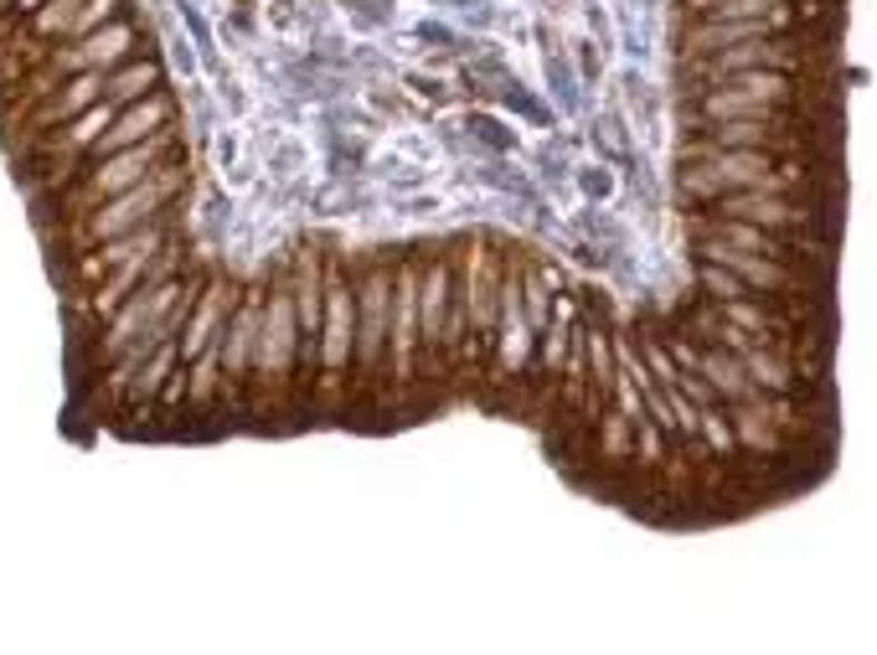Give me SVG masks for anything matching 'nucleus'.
<instances>
[{"label": "nucleus", "mask_w": 877, "mask_h": 655, "mask_svg": "<svg viewBox=\"0 0 877 655\" xmlns=\"http://www.w3.org/2000/svg\"><path fill=\"white\" fill-rule=\"evenodd\" d=\"M233 160H238V129H223V135H217V166L233 171Z\"/></svg>", "instance_id": "393cba45"}, {"label": "nucleus", "mask_w": 877, "mask_h": 655, "mask_svg": "<svg viewBox=\"0 0 877 655\" xmlns=\"http://www.w3.org/2000/svg\"><path fill=\"white\" fill-rule=\"evenodd\" d=\"M538 42H542V72H548V93L558 99V109L563 115H579V103H583V88H579V78H573V62H568V47H563V37L542 21L538 27Z\"/></svg>", "instance_id": "6e6552de"}, {"label": "nucleus", "mask_w": 877, "mask_h": 655, "mask_svg": "<svg viewBox=\"0 0 877 655\" xmlns=\"http://www.w3.org/2000/svg\"><path fill=\"white\" fill-rule=\"evenodd\" d=\"M170 115H176V93H150V99L135 103L129 115L109 119V129L99 135V150L114 156V150H125V145H140L145 135H156L160 125H170Z\"/></svg>", "instance_id": "423d86ee"}, {"label": "nucleus", "mask_w": 877, "mask_h": 655, "mask_svg": "<svg viewBox=\"0 0 877 655\" xmlns=\"http://www.w3.org/2000/svg\"><path fill=\"white\" fill-rule=\"evenodd\" d=\"M176 6V16H181V27L191 31V47H197V58L207 62L213 72H223V52H217V42H213V27L201 21V11L191 6V0H170Z\"/></svg>", "instance_id": "f3484780"}, {"label": "nucleus", "mask_w": 877, "mask_h": 655, "mask_svg": "<svg viewBox=\"0 0 877 655\" xmlns=\"http://www.w3.org/2000/svg\"><path fill=\"white\" fill-rule=\"evenodd\" d=\"M129 47H135V21H109L104 31H88L78 42V58H83V68H104V62L129 58Z\"/></svg>", "instance_id": "9b49d317"}, {"label": "nucleus", "mask_w": 877, "mask_h": 655, "mask_svg": "<svg viewBox=\"0 0 877 655\" xmlns=\"http://www.w3.org/2000/svg\"><path fill=\"white\" fill-rule=\"evenodd\" d=\"M408 83H413V93L428 103H444V93H450V88L438 83V78H428V72H408Z\"/></svg>", "instance_id": "5701e85b"}, {"label": "nucleus", "mask_w": 877, "mask_h": 655, "mask_svg": "<svg viewBox=\"0 0 877 655\" xmlns=\"http://www.w3.org/2000/svg\"><path fill=\"white\" fill-rule=\"evenodd\" d=\"M470 181H485V186H495L501 197H522L526 207H538V191H532V181H526L522 171H511L506 160H491V166H470Z\"/></svg>", "instance_id": "2eb2a0df"}, {"label": "nucleus", "mask_w": 877, "mask_h": 655, "mask_svg": "<svg viewBox=\"0 0 877 655\" xmlns=\"http://www.w3.org/2000/svg\"><path fill=\"white\" fill-rule=\"evenodd\" d=\"M166 47H170V62H176V72H181V78H191V72H197V52H191L181 37H166Z\"/></svg>", "instance_id": "b1692460"}, {"label": "nucleus", "mask_w": 877, "mask_h": 655, "mask_svg": "<svg viewBox=\"0 0 877 655\" xmlns=\"http://www.w3.org/2000/svg\"><path fill=\"white\" fill-rule=\"evenodd\" d=\"M258 320H264V289L248 285L238 289V305H233V315H227L223 326V398L227 408H238V393L248 387V367H254V346H258Z\"/></svg>", "instance_id": "20e7f679"}, {"label": "nucleus", "mask_w": 877, "mask_h": 655, "mask_svg": "<svg viewBox=\"0 0 877 655\" xmlns=\"http://www.w3.org/2000/svg\"><path fill=\"white\" fill-rule=\"evenodd\" d=\"M197 299H201V310L186 315V326H181L186 336L176 341L181 361H197V357H201V346H213L217 336H223L227 315H233V305H238V285H233V279H207Z\"/></svg>", "instance_id": "39448f33"}, {"label": "nucleus", "mask_w": 877, "mask_h": 655, "mask_svg": "<svg viewBox=\"0 0 877 655\" xmlns=\"http://www.w3.org/2000/svg\"><path fill=\"white\" fill-rule=\"evenodd\" d=\"M321 361H315V393L326 408H336L346 393V371H352V341H356V289L352 274L341 269V258L331 254L326 264V299H321Z\"/></svg>", "instance_id": "f257e3e1"}, {"label": "nucleus", "mask_w": 877, "mask_h": 655, "mask_svg": "<svg viewBox=\"0 0 877 655\" xmlns=\"http://www.w3.org/2000/svg\"><path fill=\"white\" fill-rule=\"evenodd\" d=\"M156 83H160V62L140 58V62H129L125 72H114L109 83H104V93H109L114 103H129V99H140V93H150Z\"/></svg>", "instance_id": "4468645a"}, {"label": "nucleus", "mask_w": 877, "mask_h": 655, "mask_svg": "<svg viewBox=\"0 0 877 655\" xmlns=\"http://www.w3.org/2000/svg\"><path fill=\"white\" fill-rule=\"evenodd\" d=\"M532 160H538V176L548 186H558L568 171H573V166H568V156H563V140H542V150Z\"/></svg>", "instance_id": "aec40b11"}, {"label": "nucleus", "mask_w": 877, "mask_h": 655, "mask_svg": "<svg viewBox=\"0 0 877 655\" xmlns=\"http://www.w3.org/2000/svg\"><path fill=\"white\" fill-rule=\"evenodd\" d=\"M341 6L352 16V27L362 31H383L393 27V16H397V0H341Z\"/></svg>", "instance_id": "6ab92c4d"}, {"label": "nucleus", "mask_w": 877, "mask_h": 655, "mask_svg": "<svg viewBox=\"0 0 877 655\" xmlns=\"http://www.w3.org/2000/svg\"><path fill=\"white\" fill-rule=\"evenodd\" d=\"M594 150L599 160H609V166H635V140H630V119H624L620 103H609V109H599L594 119Z\"/></svg>", "instance_id": "9d476101"}, {"label": "nucleus", "mask_w": 877, "mask_h": 655, "mask_svg": "<svg viewBox=\"0 0 877 655\" xmlns=\"http://www.w3.org/2000/svg\"><path fill=\"white\" fill-rule=\"evenodd\" d=\"M573 186H579V197L589 201V207H609V201L620 197V176H614V166L609 160H589V166H573Z\"/></svg>", "instance_id": "ddd939ff"}, {"label": "nucleus", "mask_w": 877, "mask_h": 655, "mask_svg": "<svg viewBox=\"0 0 877 655\" xmlns=\"http://www.w3.org/2000/svg\"><path fill=\"white\" fill-rule=\"evenodd\" d=\"M356 289V341H352V377L362 387L377 383V371H387V305H393V264H367L352 274Z\"/></svg>", "instance_id": "f03ea898"}, {"label": "nucleus", "mask_w": 877, "mask_h": 655, "mask_svg": "<svg viewBox=\"0 0 877 655\" xmlns=\"http://www.w3.org/2000/svg\"><path fill=\"white\" fill-rule=\"evenodd\" d=\"M362 207H367V201H362V181H352V171L336 176L326 191H315V212L321 217H352V212H362Z\"/></svg>", "instance_id": "dca6fc26"}, {"label": "nucleus", "mask_w": 877, "mask_h": 655, "mask_svg": "<svg viewBox=\"0 0 877 655\" xmlns=\"http://www.w3.org/2000/svg\"><path fill=\"white\" fill-rule=\"evenodd\" d=\"M454 129L465 135L470 150H491V156H511V150L522 145V135H516L506 119H495L491 109H465V115L454 119Z\"/></svg>", "instance_id": "1a4fd4ad"}, {"label": "nucleus", "mask_w": 877, "mask_h": 655, "mask_svg": "<svg viewBox=\"0 0 877 655\" xmlns=\"http://www.w3.org/2000/svg\"><path fill=\"white\" fill-rule=\"evenodd\" d=\"M269 171H274V176H295V171H305V145H299V140H284L279 150L269 156Z\"/></svg>", "instance_id": "412c9836"}, {"label": "nucleus", "mask_w": 877, "mask_h": 655, "mask_svg": "<svg viewBox=\"0 0 877 655\" xmlns=\"http://www.w3.org/2000/svg\"><path fill=\"white\" fill-rule=\"evenodd\" d=\"M284 88L295 93V99H315V103H336V99H346L356 88V78L352 72H341V68H326V62L315 58V52H305V58H295V62H284Z\"/></svg>", "instance_id": "0eeeda50"}, {"label": "nucleus", "mask_w": 877, "mask_h": 655, "mask_svg": "<svg viewBox=\"0 0 877 655\" xmlns=\"http://www.w3.org/2000/svg\"><path fill=\"white\" fill-rule=\"evenodd\" d=\"M418 264L408 254L397 258L393 269V305H387V377H397V387L418 383Z\"/></svg>", "instance_id": "7ed1b4c3"}, {"label": "nucleus", "mask_w": 877, "mask_h": 655, "mask_svg": "<svg viewBox=\"0 0 877 655\" xmlns=\"http://www.w3.org/2000/svg\"><path fill=\"white\" fill-rule=\"evenodd\" d=\"M697 285H702V295L708 299H749V285L738 279L733 269H722V264H708V258H697Z\"/></svg>", "instance_id": "a211bd4d"}, {"label": "nucleus", "mask_w": 877, "mask_h": 655, "mask_svg": "<svg viewBox=\"0 0 877 655\" xmlns=\"http://www.w3.org/2000/svg\"><path fill=\"white\" fill-rule=\"evenodd\" d=\"M579 232H583V242H594L599 254H609V258L630 248V228L614 222L604 207H583V212H579Z\"/></svg>", "instance_id": "f8f14e48"}, {"label": "nucleus", "mask_w": 877, "mask_h": 655, "mask_svg": "<svg viewBox=\"0 0 877 655\" xmlns=\"http://www.w3.org/2000/svg\"><path fill=\"white\" fill-rule=\"evenodd\" d=\"M573 47H579V72H583V78H599V72H604V47H599L594 37H579Z\"/></svg>", "instance_id": "4be33fe9"}]
</instances>
